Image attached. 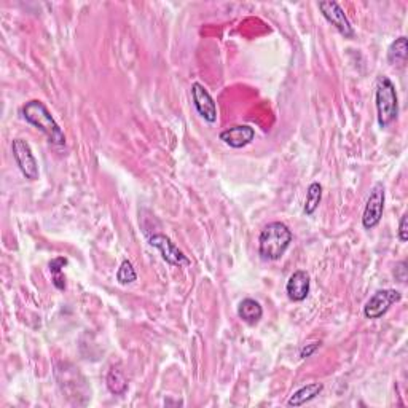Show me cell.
I'll return each instance as SVG.
<instances>
[{
    "label": "cell",
    "instance_id": "cell-4",
    "mask_svg": "<svg viewBox=\"0 0 408 408\" xmlns=\"http://www.w3.org/2000/svg\"><path fill=\"white\" fill-rule=\"evenodd\" d=\"M385 185L381 182H376L370 190L362 214V225L366 230H373L381 222L383 211H385Z\"/></svg>",
    "mask_w": 408,
    "mask_h": 408
},
{
    "label": "cell",
    "instance_id": "cell-5",
    "mask_svg": "<svg viewBox=\"0 0 408 408\" xmlns=\"http://www.w3.org/2000/svg\"><path fill=\"white\" fill-rule=\"evenodd\" d=\"M402 300V293L395 288L376 291L363 306V316L367 319H380L386 315L394 303Z\"/></svg>",
    "mask_w": 408,
    "mask_h": 408
},
{
    "label": "cell",
    "instance_id": "cell-20",
    "mask_svg": "<svg viewBox=\"0 0 408 408\" xmlns=\"http://www.w3.org/2000/svg\"><path fill=\"white\" fill-rule=\"evenodd\" d=\"M399 240L402 243H407L408 241V216L404 214L400 218V225H399Z\"/></svg>",
    "mask_w": 408,
    "mask_h": 408
},
{
    "label": "cell",
    "instance_id": "cell-17",
    "mask_svg": "<svg viewBox=\"0 0 408 408\" xmlns=\"http://www.w3.org/2000/svg\"><path fill=\"white\" fill-rule=\"evenodd\" d=\"M67 263L69 260L64 259V257H56V259L48 263L49 273H52L53 278V284L58 291H64L66 288V278L64 274H62V269H64V267H67Z\"/></svg>",
    "mask_w": 408,
    "mask_h": 408
},
{
    "label": "cell",
    "instance_id": "cell-11",
    "mask_svg": "<svg viewBox=\"0 0 408 408\" xmlns=\"http://www.w3.org/2000/svg\"><path fill=\"white\" fill-rule=\"evenodd\" d=\"M310 288H311L310 274L303 272V269H297V272L292 273L291 278H288L286 292L287 297L292 301H303L310 295Z\"/></svg>",
    "mask_w": 408,
    "mask_h": 408
},
{
    "label": "cell",
    "instance_id": "cell-12",
    "mask_svg": "<svg viewBox=\"0 0 408 408\" xmlns=\"http://www.w3.org/2000/svg\"><path fill=\"white\" fill-rule=\"evenodd\" d=\"M238 316L249 325H255L263 316V308L254 298H244L238 306Z\"/></svg>",
    "mask_w": 408,
    "mask_h": 408
},
{
    "label": "cell",
    "instance_id": "cell-2",
    "mask_svg": "<svg viewBox=\"0 0 408 408\" xmlns=\"http://www.w3.org/2000/svg\"><path fill=\"white\" fill-rule=\"evenodd\" d=\"M293 240L286 223L272 222L262 230L259 238V254L263 260H279Z\"/></svg>",
    "mask_w": 408,
    "mask_h": 408
},
{
    "label": "cell",
    "instance_id": "cell-19",
    "mask_svg": "<svg viewBox=\"0 0 408 408\" xmlns=\"http://www.w3.org/2000/svg\"><path fill=\"white\" fill-rule=\"evenodd\" d=\"M319 346H321V342H313L310 344H306V346L300 349V357L301 359H308V357H311L313 354L316 353Z\"/></svg>",
    "mask_w": 408,
    "mask_h": 408
},
{
    "label": "cell",
    "instance_id": "cell-8",
    "mask_svg": "<svg viewBox=\"0 0 408 408\" xmlns=\"http://www.w3.org/2000/svg\"><path fill=\"white\" fill-rule=\"evenodd\" d=\"M150 246L156 247L161 252V257L165 259L169 265L174 267H188L190 265V259L182 252V250L175 246V243L171 241V238H168L166 235H153L148 238Z\"/></svg>",
    "mask_w": 408,
    "mask_h": 408
},
{
    "label": "cell",
    "instance_id": "cell-16",
    "mask_svg": "<svg viewBox=\"0 0 408 408\" xmlns=\"http://www.w3.org/2000/svg\"><path fill=\"white\" fill-rule=\"evenodd\" d=\"M322 199V185L319 182H313V184L308 187L306 190V199H305V214L306 216H313L319 208Z\"/></svg>",
    "mask_w": 408,
    "mask_h": 408
},
{
    "label": "cell",
    "instance_id": "cell-3",
    "mask_svg": "<svg viewBox=\"0 0 408 408\" xmlns=\"http://www.w3.org/2000/svg\"><path fill=\"white\" fill-rule=\"evenodd\" d=\"M375 104L378 124L381 128L389 127L399 115V98L397 91H395V85L385 75L376 81Z\"/></svg>",
    "mask_w": 408,
    "mask_h": 408
},
{
    "label": "cell",
    "instance_id": "cell-9",
    "mask_svg": "<svg viewBox=\"0 0 408 408\" xmlns=\"http://www.w3.org/2000/svg\"><path fill=\"white\" fill-rule=\"evenodd\" d=\"M192 99L194 104V109H197L198 114L204 118L208 123H216L217 122V105L214 103V99L209 94V91L201 83H193L192 85Z\"/></svg>",
    "mask_w": 408,
    "mask_h": 408
},
{
    "label": "cell",
    "instance_id": "cell-10",
    "mask_svg": "<svg viewBox=\"0 0 408 408\" xmlns=\"http://www.w3.org/2000/svg\"><path fill=\"white\" fill-rule=\"evenodd\" d=\"M218 137L231 148H243L254 141L255 129L249 124H238V127L222 131Z\"/></svg>",
    "mask_w": 408,
    "mask_h": 408
},
{
    "label": "cell",
    "instance_id": "cell-15",
    "mask_svg": "<svg viewBox=\"0 0 408 408\" xmlns=\"http://www.w3.org/2000/svg\"><path fill=\"white\" fill-rule=\"evenodd\" d=\"M107 387L114 395H123L128 391V380L124 378L122 370L118 367H112L107 373Z\"/></svg>",
    "mask_w": 408,
    "mask_h": 408
},
{
    "label": "cell",
    "instance_id": "cell-21",
    "mask_svg": "<svg viewBox=\"0 0 408 408\" xmlns=\"http://www.w3.org/2000/svg\"><path fill=\"white\" fill-rule=\"evenodd\" d=\"M395 278H397L400 282L407 281V263L400 262L399 267L395 268Z\"/></svg>",
    "mask_w": 408,
    "mask_h": 408
},
{
    "label": "cell",
    "instance_id": "cell-14",
    "mask_svg": "<svg viewBox=\"0 0 408 408\" xmlns=\"http://www.w3.org/2000/svg\"><path fill=\"white\" fill-rule=\"evenodd\" d=\"M407 56H408V40L407 37H399L395 39L391 47L387 49V61L391 62L394 66H404L407 62Z\"/></svg>",
    "mask_w": 408,
    "mask_h": 408
},
{
    "label": "cell",
    "instance_id": "cell-6",
    "mask_svg": "<svg viewBox=\"0 0 408 408\" xmlns=\"http://www.w3.org/2000/svg\"><path fill=\"white\" fill-rule=\"evenodd\" d=\"M319 10H321L322 16L327 20L332 26H334L338 33H340L344 39H354V28L351 21L348 20L346 13H344V10L340 7V4L334 2V0H322V2H319Z\"/></svg>",
    "mask_w": 408,
    "mask_h": 408
},
{
    "label": "cell",
    "instance_id": "cell-18",
    "mask_svg": "<svg viewBox=\"0 0 408 408\" xmlns=\"http://www.w3.org/2000/svg\"><path fill=\"white\" fill-rule=\"evenodd\" d=\"M136 279H137V274H136L133 263H131L129 260H123L120 268H118V272H117V281L120 282L122 286H127V284H133Z\"/></svg>",
    "mask_w": 408,
    "mask_h": 408
},
{
    "label": "cell",
    "instance_id": "cell-13",
    "mask_svg": "<svg viewBox=\"0 0 408 408\" xmlns=\"http://www.w3.org/2000/svg\"><path fill=\"white\" fill-rule=\"evenodd\" d=\"M322 389H324V385H321V383H311V385H306L303 387H300L298 391H295L291 395V399H288L287 405L288 407H301V405H305L306 402H311L313 399H316L317 395L322 392Z\"/></svg>",
    "mask_w": 408,
    "mask_h": 408
},
{
    "label": "cell",
    "instance_id": "cell-1",
    "mask_svg": "<svg viewBox=\"0 0 408 408\" xmlns=\"http://www.w3.org/2000/svg\"><path fill=\"white\" fill-rule=\"evenodd\" d=\"M21 114L29 124H33L37 129H40L43 134L48 137V141L54 146H66V134L56 123L53 115L42 100H29L23 105Z\"/></svg>",
    "mask_w": 408,
    "mask_h": 408
},
{
    "label": "cell",
    "instance_id": "cell-7",
    "mask_svg": "<svg viewBox=\"0 0 408 408\" xmlns=\"http://www.w3.org/2000/svg\"><path fill=\"white\" fill-rule=\"evenodd\" d=\"M11 152H13V158L16 161L18 168L23 173V175L29 180L39 179V165L33 153L29 144L24 139H13L11 142Z\"/></svg>",
    "mask_w": 408,
    "mask_h": 408
}]
</instances>
